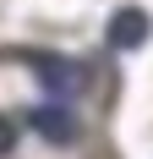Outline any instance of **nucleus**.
<instances>
[{"mask_svg":"<svg viewBox=\"0 0 153 159\" xmlns=\"http://www.w3.org/2000/svg\"><path fill=\"white\" fill-rule=\"evenodd\" d=\"M33 77L49 88V99H76L82 82H88V66L82 61H66V55H28Z\"/></svg>","mask_w":153,"mask_h":159,"instance_id":"nucleus-1","label":"nucleus"},{"mask_svg":"<svg viewBox=\"0 0 153 159\" xmlns=\"http://www.w3.org/2000/svg\"><path fill=\"white\" fill-rule=\"evenodd\" d=\"M28 126L38 132V137H49V143H71V137H76L71 99H44V104H38V110L28 115Z\"/></svg>","mask_w":153,"mask_h":159,"instance_id":"nucleus-2","label":"nucleus"},{"mask_svg":"<svg viewBox=\"0 0 153 159\" xmlns=\"http://www.w3.org/2000/svg\"><path fill=\"white\" fill-rule=\"evenodd\" d=\"M148 33H153L148 11H142V6H120V11L109 16L104 39H109V49H142V44H148Z\"/></svg>","mask_w":153,"mask_h":159,"instance_id":"nucleus-3","label":"nucleus"},{"mask_svg":"<svg viewBox=\"0 0 153 159\" xmlns=\"http://www.w3.org/2000/svg\"><path fill=\"white\" fill-rule=\"evenodd\" d=\"M11 148H16V121H11V115H0V159L11 154Z\"/></svg>","mask_w":153,"mask_h":159,"instance_id":"nucleus-4","label":"nucleus"}]
</instances>
